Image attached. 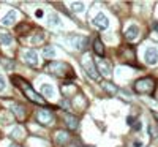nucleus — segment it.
<instances>
[{"label": "nucleus", "instance_id": "nucleus-27", "mask_svg": "<svg viewBox=\"0 0 158 147\" xmlns=\"http://www.w3.org/2000/svg\"><path fill=\"white\" fill-rule=\"evenodd\" d=\"M29 29H30L29 25H27V24H24V25H21V27H18V32H19V33H22V32H27Z\"/></svg>", "mask_w": 158, "mask_h": 147}, {"label": "nucleus", "instance_id": "nucleus-1", "mask_svg": "<svg viewBox=\"0 0 158 147\" xmlns=\"http://www.w3.org/2000/svg\"><path fill=\"white\" fill-rule=\"evenodd\" d=\"M44 70L49 73V74H54V76H59V78H68V76H74L73 74V68L68 65V63H65V62H49L44 65Z\"/></svg>", "mask_w": 158, "mask_h": 147}, {"label": "nucleus", "instance_id": "nucleus-19", "mask_svg": "<svg viewBox=\"0 0 158 147\" xmlns=\"http://www.w3.org/2000/svg\"><path fill=\"white\" fill-rule=\"evenodd\" d=\"M0 124H2V125H10V124H13V116H11L10 112L3 111L2 114H0Z\"/></svg>", "mask_w": 158, "mask_h": 147}, {"label": "nucleus", "instance_id": "nucleus-15", "mask_svg": "<svg viewBox=\"0 0 158 147\" xmlns=\"http://www.w3.org/2000/svg\"><path fill=\"white\" fill-rule=\"evenodd\" d=\"M94 52L98 57H104V54H106V51H104V44H103V41L100 38L94 40Z\"/></svg>", "mask_w": 158, "mask_h": 147}, {"label": "nucleus", "instance_id": "nucleus-5", "mask_svg": "<svg viewBox=\"0 0 158 147\" xmlns=\"http://www.w3.org/2000/svg\"><path fill=\"white\" fill-rule=\"evenodd\" d=\"M67 43L71 44L74 49H79V51H85L89 48V43L90 40L87 36H82V35H70L67 38Z\"/></svg>", "mask_w": 158, "mask_h": 147}, {"label": "nucleus", "instance_id": "nucleus-4", "mask_svg": "<svg viewBox=\"0 0 158 147\" xmlns=\"http://www.w3.org/2000/svg\"><path fill=\"white\" fill-rule=\"evenodd\" d=\"M153 90H155L153 78H141L135 82V92H138V93H147V95H152Z\"/></svg>", "mask_w": 158, "mask_h": 147}, {"label": "nucleus", "instance_id": "nucleus-2", "mask_svg": "<svg viewBox=\"0 0 158 147\" xmlns=\"http://www.w3.org/2000/svg\"><path fill=\"white\" fill-rule=\"evenodd\" d=\"M13 79V82L16 84V87H19L25 95H27V98L30 100V101H33V103H36V104H44V98H41L38 95V93L30 87V84L27 82V81H24L22 78H18V76H13L11 78Z\"/></svg>", "mask_w": 158, "mask_h": 147}, {"label": "nucleus", "instance_id": "nucleus-7", "mask_svg": "<svg viewBox=\"0 0 158 147\" xmlns=\"http://www.w3.org/2000/svg\"><path fill=\"white\" fill-rule=\"evenodd\" d=\"M92 24H94L98 30H106L109 27V19L104 16L103 13H98V15L92 19Z\"/></svg>", "mask_w": 158, "mask_h": 147}, {"label": "nucleus", "instance_id": "nucleus-30", "mask_svg": "<svg viewBox=\"0 0 158 147\" xmlns=\"http://www.w3.org/2000/svg\"><path fill=\"white\" fill-rule=\"evenodd\" d=\"M8 147H21V145H19V144H10Z\"/></svg>", "mask_w": 158, "mask_h": 147}, {"label": "nucleus", "instance_id": "nucleus-3", "mask_svg": "<svg viewBox=\"0 0 158 147\" xmlns=\"http://www.w3.org/2000/svg\"><path fill=\"white\" fill-rule=\"evenodd\" d=\"M81 65H82L84 71H85L92 79L98 81V79H100V71H98V66H95V60H92V56H90V54H85V56L82 57Z\"/></svg>", "mask_w": 158, "mask_h": 147}, {"label": "nucleus", "instance_id": "nucleus-10", "mask_svg": "<svg viewBox=\"0 0 158 147\" xmlns=\"http://www.w3.org/2000/svg\"><path fill=\"white\" fill-rule=\"evenodd\" d=\"M138 36H139V27L136 24H131L125 30V38L128 40V41H135V40H138Z\"/></svg>", "mask_w": 158, "mask_h": 147}, {"label": "nucleus", "instance_id": "nucleus-23", "mask_svg": "<svg viewBox=\"0 0 158 147\" xmlns=\"http://www.w3.org/2000/svg\"><path fill=\"white\" fill-rule=\"evenodd\" d=\"M103 89L106 90V92H109L111 95H115V93H117V87L114 84H111V82H104L103 84Z\"/></svg>", "mask_w": 158, "mask_h": 147}, {"label": "nucleus", "instance_id": "nucleus-16", "mask_svg": "<svg viewBox=\"0 0 158 147\" xmlns=\"http://www.w3.org/2000/svg\"><path fill=\"white\" fill-rule=\"evenodd\" d=\"M68 141H70V133L63 131V130H60V131L56 133V142L57 144H67Z\"/></svg>", "mask_w": 158, "mask_h": 147}, {"label": "nucleus", "instance_id": "nucleus-14", "mask_svg": "<svg viewBox=\"0 0 158 147\" xmlns=\"http://www.w3.org/2000/svg\"><path fill=\"white\" fill-rule=\"evenodd\" d=\"M16 19H18V13H16L15 10H11V11H8L6 15L3 16L2 24H3V25H13V24L16 22Z\"/></svg>", "mask_w": 158, "mask_h": 147}, {"label": "nucleus", "instance_id": "nucleus-8", "mask_svg": "<svg viewBox=\"0 0 158 147\" xmlns=\"http://www.w3.org/2000/svg\"><path fill=\"white\" fill-rule=\"evenodd\" d=\"M22 59H24V62L27 63V65L36 66L38 65V52L35 49H27V51H24Z\"/></svg>", "mask_w": 158, "mask_h": 147}, {"label": "nucleus", "instance_id": "nucleus-12", "mask_svg": "<svg viewBox=\"0 0 158 147\" xmlns=\"http://www.w3.org/2000/svg\"><path fill=\"white\" fill-rule=\"evenodd\" d=\"M11 111H13V114H15L18 119H19V122H22V120L25 119V108L22 104H18V103H13L11 104Z\"/></svg>", "mask_w": 158, "mask_h": 147}, {"label": "nucleus", "instance_id": "nucleus-22", "mask_svg": "<svg viewBox=\"0 0 158 147\" xmlns=\"http://www.w3.org/2000/svg\"><path fill=\"white\" fill-rule=\"evenodd\" d=\"M43 56L48 57V59L54 57V56H56V49L52 48V46H46V48H43Z\"/></svg>", "mask_w": 158, "mask_h": 147}, {"label": "nucleus", "instance_id": "nucleus-9", "mask_svg": "<svg viewBox=\"0 0 158 147\" xmlns=\"http://www.w3.org/2000/svg\"><path fill=\"white\" fill-rule=\"evenodd\" d=\"M97 65H98V71L103 74V76H106L109 78L112 74V68H111V63H108L104 59H98L97 60Z\"/></svg>", "mask_w": 158, "mask_h": 147}, {"label": "nucleus", "instance_id": "nucleus-18", "mask_svg": "<svg viewBox=\"0 0 158 147\" xmlns=\"http://www.w3.org/2000/svg\"><path fill=\"white\" fill-rule=\"evenodd\" d=\"M41 93L44 97H48V98H52L56 95V90H54V87H52L51 84H41Z\"/></svg>", "mask_w": 158, "mask_h": 147}, {"label": "nucleus", "instance_id": "nucleus-25", "mask_svg": "<svg viewBox=\"0 0 158 147\" xmlns=\"http://www.w3.org/2000/svg\"><path fill=\"white\" fill-rule=\"evenodd\" d=\"M2 65L5 66L6 70H11V68H13V62H11L10 59H3V60H2Z\"/></svg>", "mask_w": 158, "mask_h": 147}, {"label": "nucleus", "instance_id": "nucleus-29", "mask_svg": "<svg viewBox=\"0 0 158 147\" xmlns=\"http://www.w3.org/2000/svg\"><path fill=\"white\" fill-rule=\"evenodd\" d=\"M62 104L65 106V108H70V103L68 101H62Z\"/></svg>", "mask_w": 158, "mask_h": 147}, {"label": "nucleus", "instance_id": "nucleus-21", "mask_svg": "<svg viewBox=\"0 0 158 147\" xmlns=\"http://www.w3.org/2000/svg\"><path fill=\"white\" fill-rule=\"evenodd\" d=\"M11 138H15V139H22V138H24V128H22V127H16L15 130L11 131Z\"/></svg>", "mask_w": 158, "mask_h": 147}, {"label": "nucleus", "instance_id": "nucleus-6", "mask_svg": "<svg viewBox=\"0 0 158 147\" xmlns=\"http://www.w3.org/2000/svg\"><path fill=\"white\" fill-rule=\"evenodd\" d=\"M144 60H146L147 65H156L158 63V49L150 46L146 49V52H144Z\"/></svg>", "mask_w": 158, "mask_h": 147}, {"label": "nucleus", "instance_id": "nucleus-24", "mask_svg": "<svg viewBox=\"0 0 158 147\" xmlns=\"http://www.w3.org/2000/svg\"><path fill=\"white\" fill-rule=\"evenodd\" d=\"M70 8H71L74 13H81V11H84V3H81V2H73V3L70 5Z\"/></svg>", "mask_w": 158, "mask_h": 147}, {"label": "nucleus", "instance_id": "nucleus-17", "mask_svg": "<svg viewBox=\"0 0 158 147\" xmlns=\"http://www.w3.org/2000/svg\"><path fill=\"white\" fill-rule=\"evenodd\" d=\"M48 24L51 25V27H62V21H60L57 13H51V15L48 16Z\"/></svg>", "mask_w": 158, "mask_h": 147}, {"label": "nucleus", "instance_id": "nucleus-11", "mask_svg": "<svg viewBox=\"0 0 158 147\" xmlns=\"http://www.w3.org/2000/svg\"><path fill=\"white\" fill-rule=\"evenodd\" d=\"M36 119H38V122H40V124H43V125H49V124L52 122V114H51V111L41 109V111H38Z\"/></svg>", "mask_w": 158, "mask_h": 147}, {"label": "nucleus", "instance_id": "nucleus-13", "mask_svg": "<svg viewBox=\"0 0 158 147\" xmlns=\"http://www.w3.org/2000/svg\"><path fill=\"white\" fill-rule=\"evenodd\" d=\"M63 119H65V124H67V127H68L70 130H76V128H77L79 119H77L76 116H73V114H65Z\"/></svg>", "mask_w": 158, "mask_h": 147}, {"label": "nucleus", "instance_id": "nucleus-20", "mask_svg": "<svg viewBox=\"0 0 158 147\" xmlns=\"http://www.w3.org/2000/svg\"><path fill=\"white\" fill-rule=\"evenodd\" d=\"M0 43L5 44V46H10L13 43V36L10 33H3V32H0Z\"/></svg>", "mask_w": 158, "mask_h": 147}, {"label": "nucleus", "instance_id": "nucleus-26", "mask_svg": "<svg viewBox=\"0 0 158 147\" xmlns=\"http://www.w3.org/2000/svg\"><path fill=\"white\" fill-rule=\"evenodd\" d=\"M43 38H44V35L41 33L40 36H35V38H32V43H41V41H43Z\"/></svg>", "mask_w": 158, "mask_h": 147}, {"label": "nucleus", "instance_id": "nucleus-31", "mask_svg": "<svg viewBox=\"0 0 158 147\" xmlns=\"http://www.w3.org/2000/svg\"><path fill=\"white\" fill-rule=\"evenodd\" d=\"M153 117H155V119H156V120H158V114H156V112H155V114H153Z\"/></svg>", "mask_w": 158, "mask_h": 147}, {"label": "nucleus", "instance_id": "nucleus-28", "mask_svg": "<svg viewBox=\"0 0 158 147\" xmlns=\"http://www.w3.org/2000/svg\"><path fill=\"white\" fill-rule=\"evenodd\" d=\"M3 87H5V79L3 76H0V90H3Z\"/></svg>", "mask_w": 158, "mask_h": 147}]
</instances>
